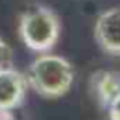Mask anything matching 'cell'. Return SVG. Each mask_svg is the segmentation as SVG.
I'll return each mask as SVG.
<instances>
[{"mask_svg": "<svg viewBox=\"0 0 120 120\" xmlns=\"http://www.w3.org/2000/svg\"><path fill=\"white\" fill-rule=\"evenodd\" d=\"M24 77L28 88H32L36 94L56 99L69 92L75 79V69L68 58L52 52H41L30 62Z\"/></svg>", "mask_w": 120, "mask_h": 120, "instance_id": "1", "label": "cell"}, {"mask_svg": "<svg viewBox=\"0 0 120 120\" xmlns=\"http://www.w3.org/2000/svg\"><path fill=\"white\" fill-rule=\"evenodd\" d=\"M62 32L60 17L45 4H32L19 15V38L36 52H49Z\"/></svg>", "mask_w": 120, "mask_h": 120, "instance_id": "2", "label": "cell"}, {"mask_svg": "<svg viewBox=\"0 0 120 120\" xmlns=\"http://www.w3.org/2000/svg\"><path fill=\"white\" fill-rule=\"evenodd\" d=\"M94 39L103 52L120 56V6L109 8L96 17Z\"/></svg>", "mask_w": 120, "mask_h": 120, "instance_id": "3", "label": "cell"}, {"mask_svg": "<svg viewBox=\"0 0 120 120\" xmlns=\"http://www.w3.org/2000/svg\"><path fill=\"white\" fill-rule=\"evenodd\" d=\"M28 90V82L22 71L13 66L0 69V112H11L17 109Z\"/></svg>", "mask_w": 120, "mask_h": 120, "instance_id": "4", "label": "cell"}, {"mask_svg": "<svg viewBox=\"0 0 120 120\" xmlns=\"http://www.w3.org/2000/svg\"><path fill=\"white\" fill-rule=\"evenodd\" d=\"M94 81L98 82L96 92H98L101 103L109 105L111 99L120 94V82H118V79L114 75H111V73H98V75H94Z\"/></svg>", "mask_w": 120, "mask_h": 120, "instance_id": "5", "label": "cell"}, {"mask_svg": "<svg viewBox=\"0 0 120 120\" xmlns=\"http://www.w3.org/2000/svg\"><path fill=\"white\" fill-rule=\"evenodd\" d=\"M11 66V47L0 38V69Z\"/></svg>", "mask_w": 120, "mask_h": 120, "instance_id": "6", "label": "cell"}, {"mask_svg": "<svg viewBox=\"0 0 120 120\" xmlns=\"http://www.w3.org/2000/svg\"><path fill=\"white\" fill-rule=\"evenodd\" d=\"M107 107H109V118L111 120H120V94L116 98H112Z\"/></svg>", "mask_w": 120, "mask_h": 120, "instance_id": "7", "label": "cell"}, {"mask_svg": "<svg viewBox=\"0 0 120 120\" xmlns=\"http://www.w3.org/2000/svg\"><path fill=\"white\" fill-rule=\"evenodd\" d=\"M0 120H19L13 112H0Z\"/></svg>", "mask_w": 120, "mask_h": 120, "instance_id": "8", "label": "cell"}]
</instances>
